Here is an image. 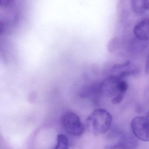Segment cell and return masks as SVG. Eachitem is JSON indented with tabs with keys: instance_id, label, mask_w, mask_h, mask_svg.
Here are the masks:
<instances>
[{
	"instance_id": "1",
	"label": "cell",
	"mask_w": 149,
	"mask_h": 149,
	"mask_svg": "<svg viewBox=\"0 0 149 149\" xmlns=\"http://www.w3.org/2000/svg\"><path fill=\"white\" fill-rule=\"evenodd\" d=\"M128 88V83L123 78L111 75L97 86L96 91L102 95L112 98V103L117 104L123 101Z\"/></svg>"
},
{
	"instance_id": "2",
	"label": "cell",
	"mask_w": 149,
	"mask_h": 149,
	"mask_svg": "<svg viewBox=\"0 0 149 149\" xmlns=\"http://www.w3.org/2000/svg\"><path fill=\"white\" fill-rule=\"evenodd\" d=\"M112 118L106 110L97 109L87 118L86 126L89 132L95 135L104 134L109 130Z\"/></svg>"
},
{
	"instance_id": "3",
	"label": "cell",
	"mask_w": 149,
	"mask_h": 149,
	"mask_svg": "<svg viewBox=\"0 0 149 149\" xmlns=\"http://www.w3.org/2000/svg\"><path fill=\"white\" fill-rule=\"evenodd\" d=\"M61 125L63 130L70 135L80 136L85 130L84 125L78 115L74 112H66L61 118Z\"/></svg>"
},
{
	"instance_id": "4",
	"label": "cell",
	"mask_w": 149,
	"mask_h": 149,
	"mask_svg": "<svg viewBox=\"0 0 149 149\" xmlns=\"http://www.w3.org/2000/svg\"><path fill=\"white\" fill-rule=\"evenodd\" d=\"M131 127L136 138L141 141L149 142V123L146 117L139 116L134 118Z\"/></svg>"
},
{
	"instance_id": "5",
	"label": "cell",
	"mask_w": 149,
	"mask_h": 149,
	"mask_svg": "<svg viewBox=\"0 0 149 149\" xmlns=\"http://www.w3.org/2000/svg\"><path fill=\"white\" fill-rule=\"evenodd\" d=\"M111 71V75L123 79L136 74L138 72V68L132 63L127 61L114 65Z\"/></svg>"
},
{
	"instance_id": "6",
	"label": "cell",
	"mask_w": 149,
	"mask_h": 149,
	"mask_svg": "<svg viewBox=\"0 0 149 149\" xmlns=\"http://www.w3.org/2000/svg\"><path fill=\"white\" fill-rule=\"evenodd\" d=\"M137 141L133 137L125 134H119L114 143L108 146L109 149H132L137 146Z\"/></svg>"
},
{
	"instance_id": "7",
	"label": "cell",
	"mask_w": 149,
	"mask_h": 149,
	"mask_svg": "<svg viewBox=\"0 0 149 149\" xmlns=\"http://www.w3.org/2000/svg\"><path fill=\"white\" fill-rule=\"evenodd\" d=\"M133 32L137 40L143 42L149 40V18L138 22L134 27Z\"/></svg>"
},
{
	"instance_id": "8",
	"label": "cell",
	"mask_w": 149,
	"mask_h": 149,
	"mask_svg": "<svg viewBox=\"0 0 149 149\" xmlns=\"http://www.w3.org/2000/svg\"><path fill=\"white\" fill-rule=\"evenodd\" d=\"M132 8L137 14L149 11V0H131Z\"/></svg>"
},
{
	"instance_id": "9",
	"label": "cell",
	"mask_w": 149,
	"mask_h": 149,
	"mask_svg": "<svg viewBox=\"0 0 149 149\" xmlns=\"http://www.w3.org/2000/svg\"><path fill=\"white\" fill-rule=\"evenodd\" d=\"M69 146V141L68 137L63 134H58L57 136V143L55 149H68Z\"/></svg>"
},
{
	"instance_id": "10",
	"label": "cell",
	"mask_w": 149,
	"mask_h": 149,
	"mask_svg": "<svg viewBox=\"0 0 149 149\" xmlns=\"http://www.w3.org/2000/svg\"><path fill=\"white\" fill-rule=\"evenodd\" d=\"M146 72V73H149V54L148 55V57H147V60L146 61V63L145 67Z\"/></svg>"
},
{
	"instance_id": "11",
	"label": "cell",
	"mask_w": 149,
	"mask_h": 149,
	"mask_svg": "<svg viewBox=\"0 0 149 149\" xmlns=\"http://www.w3.org/2000/svg\"><path fill=\"white\" fill-rule=\"evenodd\" d=\"M146 118L147 121H148V122L149 123V111H148V113H147V115H146Z\"/></svg>"
}]
</instances>
